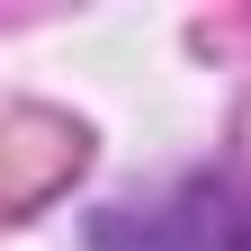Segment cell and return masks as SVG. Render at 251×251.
<instances>
[{"label":"cell","mask_w":251,"mask_h":251,"mask_svg":"<svg viewBox=\"0 0 251 251\" xmlns=\"http://www.w3.org/2000/svg\"><path fill=\"white\" fill-rule=\"evenodd\" d=\"M144 251H251V179H198L144 225Z\"/></svg>","instance_id":"6da1fadb"},{"label":"cell","mask_w":251,"mask_h":251,"mask_svg":"<svg viewBox=\"0 0 251 251\" xmlns=\"http://www.w3.org/2000/svg\"><path fill=\"white\" fill-rule=\"evenodd\" d=\"M63 171H81V126H63L45 108H18L9 144H0V206H36Z\"/></svg>","instance_id":"7a4b0ae2"}]
</instances>
